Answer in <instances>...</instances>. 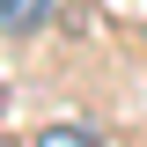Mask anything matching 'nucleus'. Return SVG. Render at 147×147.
Segmentation results:
<instances>
[{"label": "nucleus", "instance_id": "1", "mask_svg": "<svg viewBox=\"0 0 147 147\" xmlns=\"http://www.w3.org/2000/svg\"><path fill=\"white\" fill-rule=\"evenodd\" d=\"M44 15H52V0H0V30H15V37H30Z\"/></svg>", "mask_w": 147, "mask_h": 147}, {"label": "nucleus", "instance_id": "2", "mask_svg": "<svg viewBox=\"0 0 147 147\" xmlns=\"http://www.w3.org/2000/svg\"><path fill=\"white\" fill-rule=\"evenodd\" d=\"M37 147H96V140H88L81 125H44V132H37Z\"/></svg>", "mask_w": 147, "mask_h": 147}]
</instances>
